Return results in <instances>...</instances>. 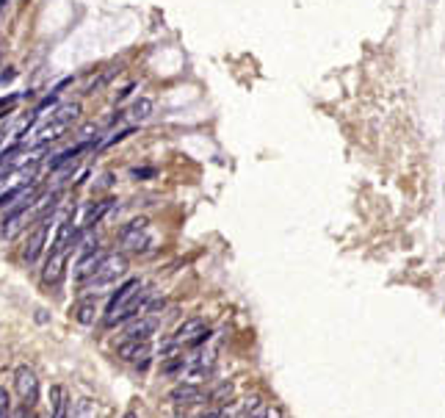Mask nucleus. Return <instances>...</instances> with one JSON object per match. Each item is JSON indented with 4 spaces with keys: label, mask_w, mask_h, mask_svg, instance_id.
<instances>
[{
    "label": "nucleus",
    "mask_w": 445,
    "mask_h": 418,
    "mask_svg": "<svg viewBox=\"0 0 445 418\" xmlns=\"http://www.w3.org/2000/svg\"><path fill=\"white\" fill-rule=\"evenodd\" d=\"M78 119H81V103H61V105H55L50 111L47 119H39L34 125V131L28 133L25 141H28L31 150H39V147H45L50 141L61 139Z\"/></svg>",
    "instance_id": "nucleus-1"
},
{
    "label": "nucleus",
    "mask_w": 445,
    "mask_h": 418,
    "mask_svg": "<svg viewBox=\"0 0 445 418\" xmlns=\"http://www.w3.org/2000/svg\"><path fill=\"white\" fill-rule=\"evenodd\" d=\"M128 272V258L125 255H102V261L94 266L89 277L84 280V285L94 291V288H105L111 282H117L119 277H125Z\"/></svg>",
    "instance_id": "nucleus-2"
},
{
    "label": "nucleus",
    "mask_w": 445,
    "mask_h": 418,
    "mask_svg": "<svg viewBox=\"0 0 445 418\" xmlns=\"http://www.w3.org/2000/svg\"><path fill=\"white\" fill-rule=\"evenodd\" d=\"M208 338H211V329L205 325V319H199V316L185 319V322L175 329L172 341H166L164 355H169V352H175V349H182V346H199V344H205Z\"/></svg>",
    "instance_id": "nucleus-3"
},
{
    "label": "nucleus",
    "mask_w": 445,
    "mask_h": 418,
    "mask_svg": "<svg viewBox=\"0 0 445 418\" xmlns=\"http://www.w3.org/2000/svg\"><path fill=\"white\" fill-rule=\"evenodd\" d=\"M144 285H141V280H128V282H122L119 285V291L111 296V302H108V308H105V327H117L122 325V313H125V308L133 302V296L141 291Z\"/></svg>",
    "instance_id": "nucleus-4"
},
{
    "label": "nucleus",
    "mask_w": 445,
    "mask_h": 418,
    "mask_svg": "<svg viewBox=\"0 0 445 418\" xmlns=\"http://www.w3.org/2000/svg\"><path fill=\"white\" fill-rule=\"evenodd\" d=\"M14 388H17L20 402H22L25 410H31L39 402V377L31 366H20L14 372Z\"/></svg>",
    "instance_id": "nucleus-5"
},
{
    "label": "nucleus",
    "mask_w": 445,
    "mask_h": 418,
    "mask_svg": "<svg viewBox=\"0 0 445 418\" xmlns=\"http://www.w3.org/2000/svg\"><path fill=\"white\" fill-rule=\"evenodd\" d=\"M78 244V241H75ZM72 244V247H75ZM72 247H50V255L45 261V269H42V282L45 285H58L64 280V269H67V261H69V252Z\"/></svg>",
    "instance_id": "nucleus-6"
},
{
    "label": "nucleus",
    "mask_w": 445,
    "mask_h": 418,
    "mask_svg": "<svg viewBox=\"0 0 445 418\" xmlns=\"http://www.w3.org/2000/svg\"><path fill=\"white\" fill-rule=\"evenodd\" d=\"M47 230H50V214L36 219V228L28 233V241H25V249H22L25 263H36L39 252L47 247Z\"/></svg>",
    "instance_id": "nucleus-7"
},
{
    "label": "nucleus",
    "mask_w": 445,
    "mask_h": 418,
    "mask_svg": "<svg viewBox=\"0 0 445 418\" xmlns=\"http://www.w3.org/2000/svg\"><path fill=\"white\" fill-rule=\"evenodd\" d=\"M117 355H119L122 360H131V363L144 369V366L150 363L152 346H150V341H141V338H125V341L117 346Z\"/></svg>",
    "instance_id": "nucleus-8"
},
{
    "label": "nucleus",
    "mask_w": 445,
    "mask_h": 418,
    "mask_svg": "<svg viewBox=\"0 0 445 418\" xmlns=\"http://www.w3.org/2000/svg\"><path fill=\"white\" fill-rule=\"evenodd\" d=\"M147 225H150L147 219H133L131 225H125L122 233H119L122 247H125V249H133V252L147 249V247H150V233H147Z\"/></svg>",
    "instance_id": "nucleus-9"
},
{
    "label": "nucleus",
    "mask_w": 445,
    "mask_h": 418,
    "mask_svg": "<svg viewBox=\"0 0 445 418\" xmlns=\"http://www.w3.org/2000/svg\"><path fill=\"white\" fill-rule=\"evenodd\" d=\"M208 396L202 393V388L197 385V382H180L172 388V393H169V402L175 405V407H191V405H199V402H205Z\"/></svg>",
    "instance_id": "nucleus-10"
},
{
    "label": "nucleus",
    "mask_w": 445,
    "mask_h": 418,
    "mask_svg": "<svg viewBox=\"0 0 445 418\" xmlns=\"http://www.w3.org/2000/svg\"><path fill=\"white\" fill-rule=\"evenodd\" d=\"M185 372L191 379H205L213 372V352H194L188 360H185Z\"/></svg>",
    "instance_id": "nucleus-11"
},
{
    "label": "nucleus",
    "mask_w": 445,
    "mask_h": 418,
    "mask_svg": "<svg viewBox=\"0 0 445 418\" xmlns=\"http://www.w3.org/2000/svg\"><path fill=\"white\" fill-rule=\"evenodd\" d=\"M111 208H114V200H102V202H91V205H86V208H84V219L78 222L81 230H91V228H94Z\"/></svg>",
    "instance_id": "nucleus-12"
},
{
    "label": "nucleus",
    "mask_w": 445,
    "mask_h": 418,
    "mask_svg": "<svg viewBox=\"0 0 445 418\" xmlns=\"http://www.w3.org/2000/svg\"><path fill=\"white\" fill-rule=\"evenodd\" d=\"M50 413L55 418L69 416V393L64 385H53L50 388Z\"/></svg>",
    "instance_id": "nucleus-13"
},
{
    "label": "nucleus",
    "mask_w": 445,
    "mask_h": 418,
    "mask_svg": "<svg viewBox=\"0 0 445 418\" xmlns=\"http://www.w3.org/2000/svg\"><path fill=\"white\" fill-rule=\"evenodd\" d=\"M72 316H75L81 325H94V322H97V316H100V308H97V302L89 296V299H81V302L75 305Z\"/></svg>",
    "instance_id": "nucleus-14"
},
{
    "label": "nucleus",
    "mask_w": 445,
    "mask_h": 418,
    "mask_svg": "<svg viewBox=\"0 0 445 418\" xmlns=\"http://www.w3.org/2000/svg\"><path fill=\"white\" fill-rule=\"evenodd\" d=\"M155 332V322L152 319H135L133 325L125 329V338H141V341H150V335Z\"/></svg>",
    "instance_id": "nucleus-15"
},
{
    "label": "nucleus",
    "mask_w": 445,
    "mask_h": 418,
    "mask_svg": "<svg viewBox=\"0 0 445 418\" xmlns=\"http://www.w3.org/2000/svg\"><path fill=\"white\" fill-rule=\"evenodd\" d=\"M31 188H34V186H31V183L25 181V183H20V186H17V188H11V191H6V194H0V211H3V208L8 211V208H11V205H14V202H17L20 197H25V194H28Z\"/></svg>",
    "instance_id": "nucleus-16"
},
{
    "label": "nucleus",
    "mask_w": 445,
    "mask_h": 418,
    "mask_svg": "<svg viewBox=\"0 0 445 418\" xmlns=\"http://www.w3.org/2000/svg\"><path fill=\"white\" fill-rule=\"evenodd\" d=\"M131 117H133L135 122H144V119H150V114H152V100H147V97H138L133 105H131V111H128Z\"/></svg>",
    "instance_id": "nucleus-17"
},
{
    "label": "nucleus",
    "mask_w": 445,
    "mask_h": 418,
    "mask_svg": "<svg viewBox=\"0 0 445 418\" xmlns=\"http://www.w3.org/2000/svg\"><path fill=\"white\" fill-rule=\"evenodd\" d=\"M133 133V128H125V131H117V133H111L108 139H102V141H97V150H105V147H111V144H117V141H122V139H128Z\"/></svg>",
    "instance_id": "nucleus-18"
},
{
    "label": "nucleus",
    "mask_w": 445,
    "mask_h": 418,
    "mask_svg": "<svg viewBox=\"0 0 445 418\" xmlns=\"http://www.w3.org/2000/svg\"><path fill=\"white\" fill-rule=\"evenodd\" d=\"M230 396H232V385H230V382H224V385H219V388H216V391H213L208 399H211V402H222V405H224Z\"/></svg>",
    "instance_id": "nucleus-19"
},
{
    "label": "nucleus",
    "mask_w": 445,
    "mask_h": 418,
    "mask_svg": "<svg viewBox=\"0 0 445 418\" xmlns=\"http://www.w3.org/2000/svg\"><path fill=\"white\" fill-rule=\"evenodd\" d=\"M11 413V396L6 388H0V418H6Z\"/></svg>",
    "instance_id": "nucleus-20"
},
{
    "label": "nucleus",
    "mask_w": 445,
    "mask_h": 418,
    "mask_svg": "<svg viewBox=\"0 0 445 418\" xmlns=\"http://www.w3.org/2000/svg\"><path fill=\"white\" fill-rule=\"evenodd\" d=\"M78 413H81V416H91V413H94V407H91V405H89V399H84V402H81V407H78Z\"/></svg>",
    "instance_id": "nucleus-21"
},
{
    "label": "nucleus",
    "mask_w": 445,
    "mask_h": 418,
    "mask_svg": "<svg viewBox=\"0 0 445 418\" xmlns=\"http://www.w3.org/2000/svg\"><path fill=\"white\" fill-rule=\"evenodd\" d=\"M155 175V169H133V178H150Z\"/></svg>",
    "instance_id": "nucleus-22"
},
{
    "label": "nucleus",
    "mask_w": 445,
    "mask_h": 418,
    "mask_svg": "<svg viewBox=\"0 0 445 418\" xmlns=\"http://www.w3.org/2000/svg\"><path fill=\"white\" fill-rule=\"evenodd\" d=\"M0 152H3V133H0Z\"/></svg>",
    "instance_id": "nucleus-23"
},
{
    "label": "nucleus",
    "mask_w": 445,
    "mask_h": 418,
    "mask_svg": "<svg viewBox=\"0 0 445 418\" xmlns=\"http://www.w3.org/2000/svg\"><path fill=\"white\" fill-rule=\"evenodd\" d=\"M3 3H6V0H0V8H3Z\"/></svg>",
    "instance_id": "nucleus-24"
}]
</instances>
